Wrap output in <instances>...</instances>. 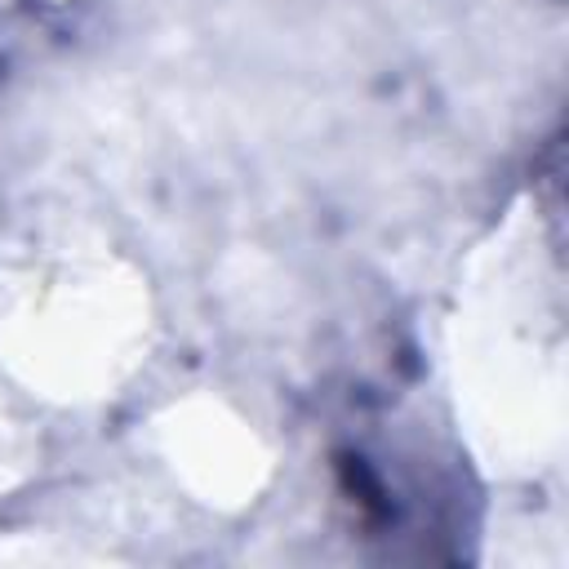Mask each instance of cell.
<instances>
[{
	"mask_svg": "<svg viewBox=\"0 0 569 569\" xmlns=\"http://www.w3.org/2000/svg\"><path fill=\"white\" fill-rule=\"evenodd\" d=\"M147 347V298L111 262L53 267L9 316L4 351L22 382L93 400L111 391Z\"/></svg>",
	"mask_w": 569,
	"mask_h": 569,
	"instance_id": "1",
	"label": "cell"
},
{
	"mask_svg": "<svg viewBox=\"0 0 569 569\" xmlns=\"http://www.w3.org/2000/svg\"><path fill=\"white\" fill-rule=\"evenodd\" d=\"M160 458L173 480L209 507H244L271 476V445L227 400L191 396L160 418Z\"/></svg>",
	"mask_w": 569,
	"mask_h": 569,
	"instance_id": "2",
	"label": "cell"
}]
</instances>
